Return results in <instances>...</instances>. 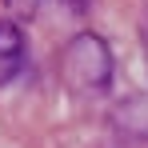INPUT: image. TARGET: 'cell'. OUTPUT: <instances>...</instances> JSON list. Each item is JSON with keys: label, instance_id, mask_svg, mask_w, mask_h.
Returning <instances> with one entry per match:
<instances>
[{"label": "cell", "instance_id": "cell-5", "mask_svg": "<svg viewBox=\"0 0 148 148\" xmlns=\"http://www.w3.org/2000/svg\"><path fill=\"white\" fill-rule=\"evenodd\" d=\"M140 32H144V44H148V0H144V20H140Z\"/></svg>", "mask_w": 148, "mask_h": 148}, {"label": "cell", "instance_id": "cell-2", "mask_svg": "<svg viewBox=\"0 0 148 148\" xmlns=\"http://www.w3.org/2000/svg\"><path fill=\"white\" fill-rule=\"evenodd\" d=\"M24 32L16 20H0V84H8V80H16V76L24 72Z\"/></svg>", "mask_w": 148, "mask_h": 148}, {"label": "cell", "instance_id": "cell-1", "mask_svg": "<svg viewBox=\"0 0 148 148\" xmlns=\"http://www.w3.org/2000/svg\"><path fill=\"white\" fill-rule=\"evenodd\" d=\"M60 76L72 92H104L112 84V48L96 32H80L60 52Z\"/></svg>", "mask_w": 148, "mask_h": 148}, {"label": "cell", "instance_id": "cell-3", "mask_svg": "<svg viewBox=\"0 0 148 148\" xmlns=\"http://www.w3.org/2000/svg\"><path fill=\"white\" fill-rule=\"evenodd\" d=\"M116 128H124L128 136L148 140V92H136L116 108Z\"/></svg>", "mask_w": 148, "mask_h": 148}, {"label": "cell", "instance_id": "cell-4", "mask_svg": "<svg viewBox=\"0 0 148 148\" xmlns=\"http://www.w3.org/2000/svg\"><path fill=\"white\" fill-rule=\"evenodd\" d=\"M12 4H16V8H24L28 16H32V8H36V4H40V0H12Z\"/></svg>", "mask_w": 148, "mask_h": 148}]
</instances>
